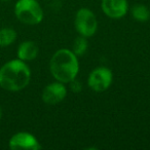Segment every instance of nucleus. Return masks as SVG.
<instances>
[{
    "mask_svg": "<svg viewBox=\"0 0 150 150\" xmlns=\"http://www.w3.org/2000/svg\"><path fill=\"white\" fill-rule=\"evenodd\" d=\"M31 80V70L27 63L20 59L11 60L0 68V88L7 92H20L27 88Z\"/></svg>",
    "mask_w": 150,
    "mask_h": 150,
    "instance_id": "obj_1",
    "label": "nucleus"
},
{
    "mask_svg": "<svg viewBox=\"0 0 150 150\" xmlns=\"http://www.w3.org/2000/svg\"><path fill=\"white\" fill-rule=\"evenodd\" d=\"M50 71L57 81L69 83L79 72L77 56L68 48L57 50L50 59Z\"/></svg>",
    "mask_w": 150,
    "mask_h": 150,
    "instance_id": "obj_2",
    "label": "nucleus"
},
{
    "mask_svg": "<svg viewBox=\"0 0 150 150\" xmlns=\"http://www.w3.org/2000/svg\"><path fill=\"white\" fill-rule=\"evenodd\" d=\"M15 15L25 25H38L43 20V11L37 0H18L15 5Z\"/></svg>",
    "mask_w": 150,
    "mask_h": 150,
    "instance_id": "obj_3",
    "label": "nucleus"
},
{
    "mask_svg": "<svg viewBox=\"0 0 150 150\" xmlns=\"http://www.w3.org/2000/svg\"><path fill=\"white\" fill-rule=\"evenodd\" d=\"M74 26L80 36L88 38L95 35V33L97 32L98 21H97L95 13L91 9L82 7L76 13Z\"/></svg>",
    "mask_w": 150,
    "mask_h": 150,
    "instance_id": "obj_4",
    "label": "nucleus"
},
{
    "mask_svg": "<svg viewBox=\"0 0 150 150\" xmlns=\"http://www.w3.org/2000/svg\"><path fill=\"white\" fill-rule=\"evenodd\" d=\"M113 75L110 69L107 67H97L88 75V84L94 92H105L112 83Z\"/></svg>",
    "mask_w": 150,
    "mask_h": 150,
    "instance_id": "obj_5",
    "label": "nucleus"
},
{
    "mask_svg": "<svg viewBox=\"0 0 150 150\" xmlns=\"http://www.w3.org/2000/svg\"><path fill=\"white\" fill-rule=\"evenodd\" d=\"M8 147L11 150H38L41 148L35 136L28 132H18L11 137Z\"/></svg>",
    "mask_w": 150,
    "mask_h": 150,
    "instance_id": "obj_6",
    "label": "nucleus"
},
{
    "mask_svg": "<svg viewBox=\"0 0 150 150\" xmlns=\"http://www.w3.org/2000/svg\"><path fill=\"white\" fill-rule=\"evenodd\" d=\"M67 96V88L63 82L56 81L47 84L43 88L41 99L45 104L56 105L61 103Z\"/></svg>",
    "mask_w": 150,
    "mask_h": 150,
    "instance_id": "obj_7",
    "label": "nucleus"
},
{
    "mask_svg": "<svg viewBox=\"0 0 150 150\" xmlns=\"http://www.w3.org/2000/svg\"><path fill=\"white\" fill-rule=\"evenodd\" d=\"M101 7L105 15L110 19H120L129 11L127 0H102Z\"/></svg>",
    "mask_w": 150,
    "mask_h": 150,
    "instance_id": "obj_8",
    "label": "nucleus"
},
{
    "mask_svg": "<svg viewBox=\"0 0 150 150\" xmlns=\"http://www.w3.org/2000/svg\"><path fill=\"white\" fill-rule=\"evenodd\" d=\"M38 52H39V48L37 44L32 40H26L21 42L18 46L17 56L18 59L27 63L35 60L38 56Z\"/></svg>",
    "mask_w": 150,
    "mask_h": 150,
    "instance_id": "obj_9",
    "label": "nucleus"
},
{
    "mask_svg": "<svg viewBox=\"0 0 150 150\" xmlns=\"http://www.w3.org/2000/svg\"><path fill=\"white\" fill-rule=\"evenodd\" d=\"M17 40V32L13 28H0V47H6Z\"/></svg>",
    "mask_w": 150,
    "mask_h": 150,
    "instance_id": "obj_10",
    "label": "nucleus"
},
{
    "mask_svg": "<svg viewBox=\"0 0 150 150\" xmlns=\"http://www.w3.org/2000/svg\"><path fill=\"white\" fill-rule=\"evenodd\" d=\"M132 17L138 22H147L150 19V9L146 5L137 4L131 9Z\"/></svg>",
    "mask_w": 150,
    "mask_h": 150,
    "instance_id": "obj_11",
    "label": "nucleus"
},
{
    "mask_svg": "<svg viewBox=\"0 0 150 150\" xmlns=\"http://www.w3.org/2000/svg\"><path fill=\"white\" fill-rule=\"evenodd\" d=\"M88 50V41H86V38L83 36H80V37L76 38L73 42V47L72 52H74L76 56H82L84 54V52Z\"/></svg>",
    "mask_w": 150,
    "mask_h": 150,
    "instance_id": "obj_12",
    "label": "nucleus"
},
{
    "mask_svg": "<svg viewBox=\"0 0 150 150\" xmlns=\"http://www.w3.org/2000/svg\"><path fill=\"white\" fill-rule=\"evenodd\" d=\"M69 83H70L71 90H72L74 93H79L80 91H81V83H80L78 80H76V78L73 79L72 81H70Z\"/></svg>",
    "mask_w": 150,
    "mask_h": 150,
    "instance_id": "obj_13",
    "label": "nucleus"
},
{
    "mask_svg": "<svg viewBox=\"0 0 150 150\" xmlns=\"http://www.w3.org/2000/svg\"><path fill=\"white\" fill-rule=\"evenodd\" d=\"M2 115H3V111H2V107L0 106V120L2 118Z\"/></svg>",
    "mask_w": 150,
    "mask_h": 150,
    "instance_id": "obj_14",
    "label": "nucleus"
},
{
    "mask_svg": "<svg viewBox=\"0 0 150 150\" xmlns=\"http://www.w3.org/2000/svg\"><path fill=\"white\" fill-rule=\"evenodd\" d=\"M1 1H3V2H7V1H11V0H1Z\"/></svg>",
    "mask_w": 150,
    "mask_h": 150,
    "instance_id": "obj_15",
    "label": "nucleus"
}]
</instances>
